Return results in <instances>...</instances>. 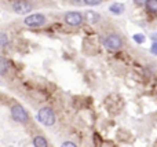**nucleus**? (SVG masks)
<instances>
[{
    "mask_svg": "<svg viewBox=\"0 0 157 147\" xmlns=\"http://www.w3.org/2000/svg\"><path fill=\"white\" fill-rule=\"evenodd\" d=\"M37 120L40 121L43 125L51 127L55 124V113L52 112V109H50V107H43V109H40L37 113Z\"/></svg>",
    "mask_w": 157,
    "mask_h": 147,
    "instance_id": "nucleus-1",
    "label": "nucleus"
},
{
    "mask_svg": "<svg viewBox=\"0 0 157 147\" xmlns=\"http://www.w3.org/2000/svg\"><path fill=\"white\" fill-rule=\"evenodd\" d=\"M103 46H105L108 50L116 51V50H120V48H121L123 40H121V37H120L119 35H114V33H112V35H109L108 37L103 40Z\"/></svg>",
    "mask_w": 157,
    "mask_h": 147,
    "instance_id": "nucleus-2",
    "label": "nucleus"
},
{
    "mask_svg": "<svg viewBox=\"0 0 157 147\" xmlns=\"http://www.w3.org/2000/svg\"><path fill=\"white\" fill-rule=\"evenodd\" d=\"M11 117H13L17 123H26L28 118H29L26 110L22 106H19V105H15V106L11 107Z\"/></svg>",
    "mask_w": 157,
    "mask_h": 147,
    "instance_id": "nucleus-3",
    "label": "nucleus"
},
{
    "mask_svg": "<svg viewBox=\"0 0 157 147\" xmlns=\"http://www.w3.org/2000/svg\"><path fill=\"white\" fill-rule=\"evenodd\" d=\"M44 24H46V17L41 15V14H32V15L25 18V25H28L30 28L43 26Z\"/></svg>",
    "mask_w": 157,
    "mask_h": 147,
    "instance_id": "nucleus-4",
    "label": "nucleus"
},
{
    "mask_svg": "<svg viewBox=\"0 0 157 147\" xmlns=\"http://www.w3.org/2000/svg\"><path fill=\"white\" fill-rule=\"evenodd\" d=\"M83 19L84 17L78 11H71V13H68L65 15V22L68 25H71V26H80L83 24Z\"/></svg>",
    "mask_w": 157,
    "mask_h": 147,
    "instance_id": "nucleus-5",
    "label": "nucleus"
},
{
    "mask_svg": "<svg viewBox=\"0 0 157 147\" xmlns=\"http://www.w3.org/2000/svg\"><path fill=\"white\" fill-rule=\"evenodd\" d=\"M13 8H14V11L18 14H26L32 10V6L28 2H25V0H17V2H14Z\"/></svg>",
    "mask_w": 157,
    "mask_h": 147,
    "instance_id": "nucleus-6",
    "label": "nucleus"
},
{
    "mask_svg": "<svg viewBox=\"0 0 157 147\" xmlns=\"http://www.w3.org/2000/svg\"><path fill=\"white\" fill-rule=\"evenodd\" d=\"M84 19L88 24H97V21L99 19V15L94 11H86V15H84Z\"/></svg>",
    "mask_w": 157,
    "mask_h": 147,
    "instance_id": "nucleus-7",
    "label": "nucleus"
},
{
    "mask_svg": "<svg viewBox=\"0 0 157 147\" xmlns=\"http://www.w3.org/2000/svg\"><path fill=\"white\" fill-rule=\"evenodd\" d=\"M109 10H110V13L116 14V15H120V14L124 13V6H123L121 3H114V4H112L110 7H109Z\"/></svg>",
    "mask_w": 157,
    "mask_h": 147,
    "instance_id": "nucleus-8",
    "label": "nucleus"
},
{
    "mask_svg": "<svg viewBox=\"0 0 157 147\" xmlns=\"http://www.w3.org/2000/svg\"><path fill=\"white\" fill-rule=\"evenodd\" d=\"M33 145H35V147H48V142L43 136H36L33 139Z\"/></svg>",
    "mask_w": 157,
    "mask_h": 147,
    "instance_id": "nucleus-9",
    "label": "nucleus"
},
{
    "mask_svg": "<svg viewBox=\"0 0 157 147\" xmlns=\"http://www.w3.org/2000/svg\"><path fill=\"white\" fill-rule=\"evenodd\" d=\"M145 6H146V10L149 13H153V14L157 13V0H147L145 3Z\"/></svg>",
    "mask_w": 157,
    "mask_h": 147,
    "instance_id": "nucleus-10",
    "label": "nucleus"
},
{
    "mask_svg": "<svg viewBox=\"0 0 157 147\" xmlns=\"http://www.w3.org/2000/svg\"><path fill=\"white\" fill-rule=\"evenodd\" d=\"M8 72V62L4 58H0V76H4Z\"/></svg>",
    "mask_w": 157,
    "mask_h": 147,
    "instance_id": "nucleus-11",
    "label": "nucleus"
},
{
    "mask_svg": "<svg viewBox=\"0 0 157 147\" xmlns=\"http://www.w3.org/2000/svg\"><path fill=\"white\" fill-rule=\"evenodd\" d=\"M7 43H8V39H7V36H6L4 33H0V47H4V46H7Z\"/></svg>",
    "mask_w": 157,
    "mask_h": 147,
    "instance_id": "nucleus-12",
    "label": "nucleus"
},
{
    "mask_svg": "<svg viewBox=\"0 0 157 147\" xmlns=\"http://www.w3.org/2000/svg\"><path fill=\"white\" fill-rule=\"evenodd\" d=\"M84 3L88 6H97V4H101L102 0H84Z\"/></svg>",
    "mask_w": 157,
    "mask_h": 147,
    "instance_id": "nucleus-13",
    "label": "nucleus"
},
{
    "mask_svg": "<svg viewBox=\"0 0 157 147\" xmlns=\"http://www.w3.org/2000/svg\"><path fill=\"white\" fill-rule=\"evenodd\" d=\"M134 40L136 43H144L145 41V36L144 35H134Z\"/></svg>",
    "mask_w": 157,
    "mask_h": 147,
    "instance_id": "nucleus-14",
    "label": "nucleus"
},
{
    "mask_svg": "<svg viewBox=\"0 0 157 147\" xmlns=\"http://www.w3.org/2000/svg\"><path fill=\"white\" fill-rule=\"evenodd\" d=\"M150 52H152V54H155V55H157V43L152 44V47H150Z\"/></svg>",
    "mask_w": 157,
    "mask_h": 147,
    "instance_id": "nucleus-15",
    "label": "nucleus"
},
{
    "mask_svg": "<svg viewBox=\"0 0 157 147\" xmlns=\"http://www.w3.org/2000/svg\"><path fill=\"white\" fill-rule=\"evenodd\" d=\"M61 147H77V146L75 145L73 142H65V143H62V146Z\"/></svg>",
    "mask_w": 157,
    "mask_h": 147,
    "instance_id": "nucleus-16",
    "label": "nucleus"
},
{
    "mask_svg": "<svg viewBox=\"0 0 157 147\" xmlns=\"http://www.w3.org/2000/svg\"><path fill=\"white\" fill-rule=\"evenodd\" d=\"M134 2H135L136 4H145V3H146L147 0H134Z\"/></svg>",
    "mask_w": 157,
    "mask_h": 147,
    "instance_id": "nucleus-17",
    "label": "nucleus"
},
{
    "mask_svg": "<svg viewBox=\"0 0 157 147\" xmlns=\"http://www.w3.org/2000/svg\"><path fill=\"white\" fill-rule=\"evenodd\" d=\"M152 40L155 41V43H157V33H153L152 35Z\"/></svg>",
    "mask_w": 157,
    "mask_h": 147,
    "instance_id": "nucleus-18",
    "label": "nucleus"
}]
</instances>
